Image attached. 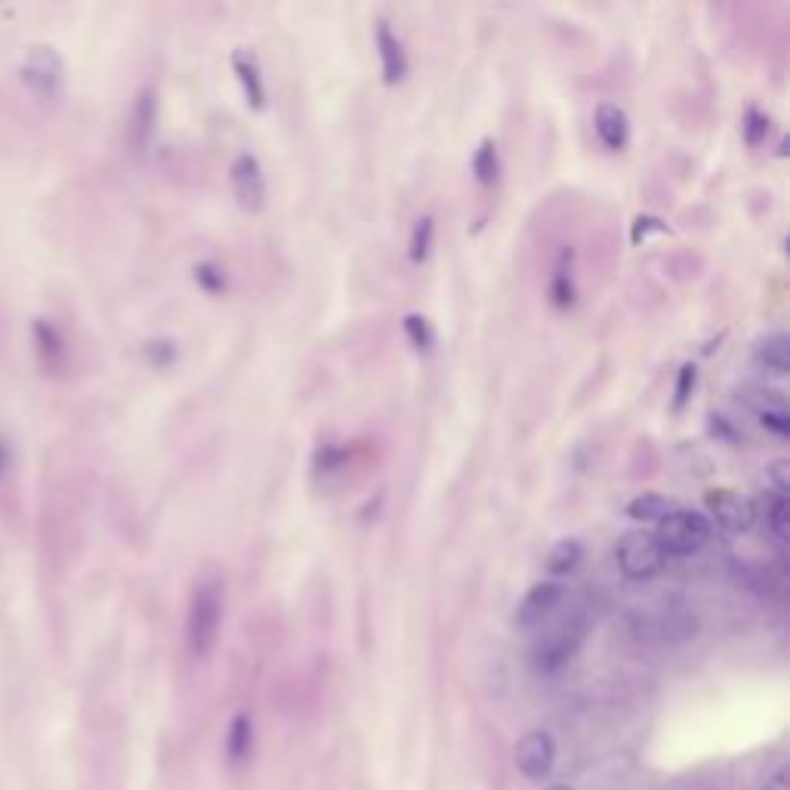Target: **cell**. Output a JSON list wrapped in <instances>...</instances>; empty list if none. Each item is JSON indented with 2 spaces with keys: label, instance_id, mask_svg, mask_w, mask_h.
<instances>
[{
  "label": "cell",
  "instance_id": "28",
  "mask_svg": "<svg viewBox=\"0 0 790 790\" xmlns=\"http://www.w3.org/2000/svg\"><path fill=\"white\" fill-rule=\"evenodd\" d=\"M658 235V232H667V226L658 220V217H636L633 220V229H630V238H633V244H639V241H645L649 235Z\"/></svg>",
  "mask_w": 790,
  "mask_h": 790
},
{
  "label": "cell",
  "instance_id": "11",
  "mask_svg": "<svg viewBox=\"0 0 790 790\" xmlns=\"http://www.w3.org/2000/svg\"><path fill=\"white\" fill-rule=\"evenodd\" d=\"M374 41H377V53H380L383 81L386 84L405 81V75H408V53H405V44L399 38V31H395L386 19H380L377 28H374Z\"/></svg>",
  "mask_w": 790,
  "mask_h": 790
},
{
  "label": "cell",
  "instance_id": "2",
  "mask_svg": "<svg viewBox=\"0 0 790 790\" xmlns=\"http://www.w3.org/2000/svg\"><path fill=\"white\" fill-rule=\"evenodd\" d=\"M541 639L531 649V664L537 673H556L562 670L574 655H578L581 642L587 636V618L584 615H565L559 621H550L541 627Z\"/></svg>",
  "mask_w": 790,
  "mask_h": 790
},
{
  "label": "cell",
  "instance_id": "6",
  "mask_svg": "<svg viewBox=\"0 0 790 790\" xmlns=\"http://www.w3.org/2000/svg\"><path fill=\"white\" fill-rule=\"evenodd\" d=\"M565 602V587L559 581H541L531 584L522 602L516 605V627L519 630H541L547 627Z\"/></svg>",
  "mask_w": 790,
  "mask_h": 790
},
{
  "label": "cell",
  "instance_id": "7",
  "mask_svg": "<svg viewBox=\"0 0 790 790\" xmlns=\"http://www.w3.org/2000/svg\"><path fill=\"white\" fill-rule=\"evenodd\" d=\"M710 525L716 522L723 531L729 534H744L753 528V522H757V510H753L750 500H744L741 494L729 491V488H713L707 494V513Z\"/></svg>",
  "mask_w": 790,
  "mask_h": 790
},
{
  "label": "cell",
  "instance_id": "10",
  "mask_svg": "<svg viewBox=\"0 0 790 790\" xmlns=\"http://www.w3.org/2000/svg\"><path fill=\"white\" fill-rule=\"evenodd\" d=\"M649 627L658 639H686L695 633V612L692 608L682 602V599H664L658 608H655V615H649Z\"/></svg>",
  "mask_w": 790,
  "mask_h": 790
},
{
  "label": "cell",
  "instance_id": "19",
  "mask_svg": "<svg viewBox=\"0 0 790 790\" xmlns=\"http://www.w3.org/2000/svg\"><path fill=\"white\" fill-rule=\"evenodd\" d=\"M433 244H436V220L433 217H420L411 229V244H408V254L414 263H426L429 254H433Z\"/></svg>",
  "mask_w": 790,
  "mask_h": 790
},
{
  "label": "cell",
  "instance_id": "27",
  "mask_svg": "<svg viewBox=\"0 0 790 790\" xmlns=\"http://www.w3.org/2000/svg\"><path fill=\"white\" fill-rule=\"evenodd\" d=\"M695 383H698V368L689 362V365H682L679 368V377H676V389H673V408H682L689 399H692V392H695Z\"/></svg>",
  "mask_w": 790,
  "mask_h": 790
},
{
  "label": "cell",
  "instance_id": "16",
  "mask_svg": "<svg viewBox=\"0 0 790 790\" xmlns=\"http://www.w3.org/2000/svg\"><path fill=\"white\" fill-rule=\"evenodd\" d=\"M500 152H497V142L491 136H485L479 142V149L473 152V176L479 186H494L500 179Z\"/></svg>",
  "mask_w": 790,
  "mask_h": 790
},
{
  "label": "cell",
  "instance_id": "5",
  "mask_svg": "<svg viewBox=\"0 0 790 790\" xmlns=\"http://www.w3.org/2000/svg\"><path fill=\"white\" fill-rule=\"evenodd\" d=\"M229 186L241 210L260 213L266 207V170L254 152H238L229 164Z\"/></svg>",
  "mask_w": 790,
  "mask_h": 790
},
{
  "label": "cell",
  "instance_id": "25",
  "mask_svg": "<svg viewBox=\"0 0 790 790\" xmlns=\"http://www.w3.org/2000/svg\"><path fill=\"white\" fill-rule=\"evenodd\" d=\"M760 423H763L766 429H772L775 436H787V433H790V417H787V408H784V402H781V399H775L772 405L760 408Z\"/></svg>",
  "mask_w": 790,
  "mask_h": 790
},
{
  "label": "cell",
  "instance_id": "24",
  "mask_svg": "<svg viewBox=\"0 0 790 790\" xmlns=\"http://www.w3.org/2000/svg\"><path fill=\"white\" fill-rule=\"evenodd\" d=\"M195 278H198V284L204 287L207 294H223L226 287H229L226 272L217 263H198L195 266Z\"/></svg>",
  "mask_w": 790,
  "mask_h": 790
},
{
  "label": "cell",
  "instance_id": "4",
  "mask_svg": "<svg viewBox=\"0 0 790 790\" xmlns=\"http://www.w3.org/2000/svg\"><path fill=\"white\" fill-rule=\"evenodd\" d=\"M615 559H618L621 574L630 581H652L667 565V556L658 544L655 531H645V528H633L618 537Z\"/></svg>",
  "mask_w": 790,
  "mask_h": 790
},
{
  "label": "cell",
  "instance_id": "21",
  "mask_svg": "<svg viewBox=\"0 0 790 790\" xmlns=\"http://www.w3.org/2000/svg\"><path fill=\"white\" fill-rule=\"evenodd\" d=\"M402 328H405L408 343H411L417 352H429V349L436 346V331H433V325H429V321H426L423 315L408 312L405 321H402Z\"/></svg>",
  "mask_w": 790,
  "mask_h": 790
},
{
  "label": "cell",
  "instance_id": "22",
  "mask_svg": "<svg viewBox=\"0 0 790 790\" xmlns=\"http://www.w3.org/2000/svg\"><path fill=\"white\" fill-rule=\"evenodd\" d=\"M574 297H578V291H574V275H571V266H565V257H562V263L553 269L550 300H553L559 309H568V306H574Z\"/></svg>",
  "mask_w": 790,
  "mask_h": 790
},
{
  "label": "cell",
  "instance_id": "30",
  "mask_svg": "<svg viewBox=\"0 0 790 790\" xmlns=\"http://www.w3.org/2000/svg\"><path fill=\"white\" fill-rule=\"evenodd\" d=\"M547 790H571V787H565V784H553V787H547Z\"/></svg>",
  "mask_w": 790,
  "mask_h": 790
},
{
  "label": "cell",
  "instance_id": "14",
  "mask_svg": "<svg viewBox=\"0 0 790 790\" xmlns=\"http://www.w3.org/2000/svg\"><path fill=\"white\" fill-rule=\"evenodd\" d=\"M584 562V544L578 537H562V541L553 544V550L547 553V571L553 578H565V574L578 571Z\"/></svg>",
  "mask_w": 790,
  "mask_h": 790
},
{
  "label": "cell",
  "instance_id": "20",
  "mask_svg": "<svg viewBox=\"0 0 790 790\" xmlns=\"http://www.w3.org/2000/svg\"><path fill=\"white\" fill-rule=\"evenodd\" d=\"M766 531L772 534L775 544H787V531H790V507H787V497H778L772 494L769 504H766Z\"/></svg>",
  "mask_w": 790,
  "mask_h": 790
},
{
  "label": "cell",
  "instance_id": "8",
  "mask_svg": "<svg viewBox=\"0 0 790 790\" xmlns=\"http://www.w3.org/2000/svg\"><path fill=\"white\" fill-rule=\"evenodd\" d=\"M553 763H556V744L550 738V732H528L519 738L516 744V766L525 778H534L541 781L553 772Z\"/></svg>",
  "mask_w": 790,
  "mask_h": 790
},
{
  "label": "cell",
  "instance_id": "12",
  "mask_svg": "<svg viewBox=\"0 0 790 790\" xmlns=\"http://www.w3.org/2000/svg\"><path fill=\"white\" fill-rule=\"evenodd\" d=\"M593 130L608 152H621L630 142V115L618 102H599L593 112Z\"/></svg>",
  "mask_w": 790,
  "mask_h": 790
},
{
  "label": "cell",
  "instance_id": "29",
  "mask_svg": "<svg viewBox=\"0 0 790 790\" xmlns=\"http://www.w3.org/2000/svg\"><path fill=\"white\" fill-rule=\"evenodd\" d=\"M763 790H790V781H787V772H778L772 781H766Z\"/></svg>",
  "mask_w": 790,
  "mask_h": 790
},
{
  "label": "cell",
  "instance_id": "17",
  "mask_svg": "<svg viewBox=\"0 0 790 790\" xmlns=\"http://www.w3.org/2000/svg\"><path fill=\"white\" fill-rule=\"evenodd\" d=\"M250 747H254V723H250L247 713H235V720L229 723V735H226V750L229 760L241 763L250 757Z\"/></svg>",
  "mask_w": 790,
  "mask_h": 790
},
{
  "label": "cell",
  "instance_id": "23",
  "mask_svg": "<svg viewBox=\"0 0 790 790\" xmlns=\"http://www.w3.org/2000/svg\"><path fill=\"white\" fill-rule=\"evenodd\" d=\"M769 124H772L769 115L763 109H757V105H750L741 118V133L747 139V146H760V142L769 136Z\"/></svg>",
  "mask_w": 790,
  "mask_h": 790
},
{
  "label": "cell",
  "instance_id": "1",
  "mask_svg": "<svg viewBox=\"0 0 790 790\" xmlns=\"http://www.w3.org/2000/svg\"><path fill=\"white\" fill-rule=\"evenodd\" d=\"M220 627H223V584H220V578L207 574V578H201L195 584L192 599H189V612H186L189 652L195 658L210 655V649L217 645Z\"/></svg>",
  "mask_w": 790,
  "mask_h": 790
},
{
  "label": "cell",
  "instance_id": "13",
  "mask_svg": "<svg viewBox=\"0 0 790 790\" xmlns=\"http://www.w3.org/2000/svg\"><path fill=\"white\" fill-rule=\"evenodd\" d=\"M753 362H757V368H763L772 377H784L787 368H790V340H787V334L784 331H772V334L760 337L757 346H753Z\"/></svg>",
  "mask_w": 790,
  "mask_h": 790
},
{
  "label": "cell",
  "instance_id": "18",
  "mask_svg": "<svg viewBox=\"0 0 790 790\" xmlns=\"http://www.w3.org/2000/svg\"><path fill=\"white\" fill-rule=\"evenodd\" d=\"M155 93L152 90H142L139 99H136V112H133V139L136 146L142 149L149 142L152 130H155Z\"/></svg>",
  "mask_w": 790,
  "mask_h": 790
},
{
  "label": "cell",
  "instance_id": "26",
  "mask_svg": "<svg viewBox=\"0 0 790 790\" xmlns=\"http://www.w3.org/2000/svg\"><path fill=\"white\" fill-rule=\"evenodd\" d=\"M766 482H769L772 494L787 497V491H790V460H784V457L772 460L766 466Z\"/></svg>",
  "mask_w": 790,
  "mask_h": 790
},
{
  "label": "cell",
  "instance_id": "15",
  "mask_svg": "<svg viewBox=\"0 0 790 790\" xmlns=\"http://www.w3.org/2000/svg\"><path fill=\"white\" fill-rule=\"evenodd\" d=\"M673 510V504L658 494V491H645V494H636L630 504L624 507V513L633 519V522H661L667 513Z\"/></svg>",
  "mask_w": 790,
  "mask_h": 790
},
{
  "label": "cell",
  "instance_id": "3",
  "mask_svg": "<svg viewBox=\"0 0 790 790\" xmlns=\"http://www.w3.org/2000/svg\"><path fill=\"white\" fill-rule=\"evenodd\" d=\"M710 534H713V525L704 513L698 510H682V507H673L661 522H658V544L664 550V556H692L698 553L707 541H710Z\"/></svg>",
  "mask_w": 790,
  "mask_h": 790
},
{
  "label": "cell",
  "instance_id": "9",
  "mask_svg": "<svg viewBox=\"0 0 790 790\" xmlns=\"http://www.w3.org/2000/svg\"><path fill=\"white\" fill-rule=\"evenodd\" d=\"M232 71H235V78L241 84L244 102L254 112H263L269 93H266V78H263V65H260L257 53L250 47H235L232 50Z\"/></svg>",
  "mask_w": 790,
  "mask_h": 790
}]
</instances>
